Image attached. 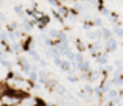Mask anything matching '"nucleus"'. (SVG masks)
I'll use <instances>...</instances> for the list:
<instances>
[{"mask_svg":"<svg viewBox=\"0 0 123 106\" xmlns=\"http://www.w3.org/2000/svg\"><path fill=\"white\" fill-rule=\"evenodd\" d=\"M47 52H48V56H50L51 59H56V58H62V56H61L59 49H58V47H55V45H51L50 49L47 50Z\"/></svg>","mask_w":123,"mask_h":106,"instance_id":"6e6552de","label":"nucleus"},{"mask_svg":"<svg viewBox=\"0 0 123 106\" xmlns=\"http://www.w3.org/2000/svg\"><path fill=\"white\" fill-rule=\"evenodd\" d=\"M5 84L8 86L9 92H16V94L25 95L34 87V83H31L28 78H14V76H8L5 80Z\"/></svg>","mask_w":123,"mask_h":106,"instance_id":"f257e3e1","label":"nucleus"},{"mask_svg":"<svg viewBox=\"0 0 123 106\" xmlns=\"http://www.w3.org/2000/svg\"><path fill=\"white\" fill-rule=\"evenodd\" d=\"M114 67L115 69H122L123 70V59L122 58H117V59L114 61Z\"/></svg>","mask_w":123,"mask_h":106,"instance_id":"cd10ccee","label":"nucleus"},{"mask_svg":"<svg viewBox=\"0 0 123 106\" xmlns=\"http://www.w3.org/2000/svg\"><path fill=\"white\" fill-rule=\"evenodd\" d=\"M2 6H3V0H0V9H2Z\"/></svg>","mask_w":123,"mask_h":106,"instance_id":"e433bc0d","label":"nucleus"},{"mask_svg":"<svg viewBox=\"0 0 123 106\" xmlns=\"http://www.w3.org/2000/svg\"><path fill=\"white\" fill-rule=\"evenodd\" d=\"M22 49H24V45H22L20 42H12L11 45H9V50H11V53H16V55H20L22 53Z\"/></svg>","mask_w":123,"mask_h":106,"instance_id":"9d476101","label":"nucleus"},{"mask_svg":"<svg viewBox=\"0 0 123 106\" xmlns=\"http://www.w3.org/2000/svg\"><path fill=\"white\" fill-rule=\"evenodd\" d=\"M83 30L86 31V33L87 31H92L93 30V22L92 20H84L83 22Z\"/></svg>","mask_w":123,"mask_h":106,"instance_id":"412c9836","label":"nucleus"},{"mask_svg":"<svg viewBox=\"0 0 123 106\" xmlns=\"http://www.w3.org/2000/svg\"><path fill=\"white\" fill-rule=\"evenodd\" d=\"M27 53H28V56L31 58V61H33V62H39V61H41V55L37 53L34 49H30Z\"/></svg>","mask_w":123,"mask_h":106,"instance_id":"2eb2a0df","label":"nucleus"},{"mask_svg":"<svg viewBox=\"0 0 123 106\" xmlns=\"http://www.w3.org/2000/svg\"><path fill=\"white\" fill-rule=\"evenodd\" d=\"M48 78H50V75H48L45 70L39 69V72H37V81H39V84L45 86V84H47V81H48Z\"/></svg>","mask_w":123,"mask_h":106,"instance_id":"423d86ee","label":"nucleus"},{"mask_svg":"<svg viewBox=\"0 0 123 106\" xmlns=\"http://www.w3.org/2000/svg\"><path fill=\"white\" fill-rule=\"evenodd\" d=\"M70 67H72V62H70L69 59H66V58H62V64H61V67H59V69L62 70V72H69V70H70Z\"/></svg>","mask_w":123,"mask_h":106,"instance_id":"6ab92c4d","label":"nucleus"},{"mask_svg":"<svg viewBox=\"0 0 123 106\" xmlns=\"http://www.w3.org/2000/svg\"><path fill=\"white\" fill-rule=\"evenodd\" d=\"M83 91L86 92L87 95H90V97H92V95H93V91H95V87H93L92 83H86V84L83 86Z\"/></svg>","mask_w":123,"mask_h":106,"instance_id":"f3484780","label":"nucleus"},{"mask_svg":"<svg viewBox=\"0 0 123 106\" xmlns=\"http://www.w3.org/2000/svg\"><path fill=\"white\" fill-rule=\"evenodd\" d=\"M78 95H80V97L83 98L84 101H90V100H92V97H90V95H87V94H86V92H84V91H81V92H78Z\"/></svg>","mask_w":123,"mask_h":106,"instance_id":"c85d7f7f","label":"nucleus"},{"mask_svg":"<svg viewBox=\"0 0 123 106\" xmlns=\"http://www.w3.org/2000/svg\"><path fill=\"white\" fill-rule=\"evenodd\" d=\"M58 12H59V16H61L62 19H67V17L70 16V9L67 8V6H64V5H61L59 8H58Z\"/></svg>","mask_w":123,"mask_h":106,"instance_id":"dca6fc26","label":"nucleus"},{"mask_svg":"<svg viewBox=\"0 0 123 106\" xmlns=\"http://www.w3.org/2000/svg\"><path fill=\"white\" fill-rule=\"evenodd\" d=\"M112 86H115V87H122V86H123V75L120 76V78H117V80H112Z\"/></svg>","mask_w":123,"mask_h":106,"instance_id":"bb28decb","label":"nucleus"},{"mask_svg":"<svg viewBox=\"0 0 123 106\" xmlns=\"http://www.w3.org/2000/svg\"><path fill=\"white\" fill-rule=\"evenodd\" d=\"M118 97H120V91L112 87L111 91L106 94V101H112V100H115V98H118Z\"/></svg>","mask_w":123,"mask_h":106,"instance_id":"0eeeda50","label":"nucleus"},{"mask_svg":"<svg viewBox=\"0 0 123 106\" xmlns=\"http://www.w3.org/2000/svg\"><path fill=\"white\" fill-rule=\"evenodd\" d=\"M98 11H100V14L105 16V17H109V14H111V12H109V9L106 8V6H103V5H98Z\"/></svg>","mask_w":123,"mask_h":106,"instance_id":"5701e85b","label":"nucleus"},{"mask_svg":"<svg viewBox=\"0 0 123 106\" xmlns=\"http://www.w3.org/2000/svg\"><path fill=\"white\" fill-rule=\"evenodd\" d=\"M0 22H2V24H3V22H6V16H5V12H3L2 9H0Z\"/></svg>","mask_w":123,"mask_h":106,"instance_id":"72a5a7b5","label":"nucleus"},{"mask_svg":"<svg viewBox=\"0 0 123 106\" xmlns=\"http://www.w3.org/2000/svg\"><path fill=\"white\" fill-rule=\"evenodd\" d=\"M11 64H12V62H11L9 59H3V61H2V66L5 67V69H11Z\"/></svg>","mask_w":123,"mask_h":106,"instance_id":"7c9ffc66","label":"nucleus"},{"mask_svg":"<svg viewBox=\"0 0 123 106\" xmlns=\"http://www.w3.org/2000/svg\"><path fill=\"white\" fill-rule=\"evenodd\" d=\"M55 66L56 67H61V64H62V58H56V59H53Z\"/></svg>","mask_w":123,"mask_h":106,"instance_id":"2f4dec72","label":"nucleus"},{"mask_svg":"<svg viewBox=\"0 0 123 106\" xmlns=\"http://www.w3.org/2000/svg\"><path fill=\"white\" fill-rule=\"evenodd\" d=\"M36 106H47V103H45L44 100H39V101H37V105H36Z\"/></svg>","mask_w":123,"mask_h":106,"instance_id":"c9c22d12","label":"nucleus"},{"mask_svg":"<svg viewBox=\"0 0 123 106\" xmlns=\"http://www.w3.org/2000/svg\"><path fill=\"white\" fill-rule=\"evenodd\" d=\"M3 30V27H2V22H0V31H2Z\"/></svg>","mask_w":123,"mask_h":106,"instance_id":"4c0bfd02","label":"nucleus"},{"mask_svg":"<svg viewBox=\"0 0 123 106\" xmlns=\"http://www.w3.org/2000/svg\"><path fill=\"white\" fill-rule=\"evenodd\" d=\"M90 70L92 69H90V61L89 59H84V62L78 67V72H81V73H89Z\"/></svg>","mask_w":123,"mask_h":106,"instance_id":"f8f14e48","label":"nucleus"},{"mask_svg":"<svg viewBox=\"0 0 123 106\" xmlns=\"http://www.w3.org/2000/svg\"><path fill=\"white\" fill-rule=\"evenodd\" d=\"M12 9H14V12L17 16H20L22 19H25V9H24V6H22V5H14V6H12Z\"/></svg>","mask_w":123,"mask_h":106,"instance_id":"a211bd4d","label":"nucleus"},{"mask_svg":"<svg viewBox=\"0 0 123 106\" xmlns=\"http://www.w3.org/2000/svg\"><path fill=\"white\" fill-rule=\"evenodd\" d=\"M37 101H39V98L33 97V95H30V94H25L24 97L20 98V103L17 106H36Z\"/></svg>","mask_w":123,"mask_h":106,"instance_id":"7ed1b4c3","label":"nucleus"},{"mask_svg":"<svg viewBox=\"0 0 123 106\" xmlns=\"http://www.w3.org/2000/svg\"><path fill=\"white\" fill-rule=\"evenodd\" d=\"M6 52H5V50H0V64H2V61L3 59H6Z\"/></svg>","mask_w":123,"mask_h":106,"instance_id":"473e14b6","label":"nucleus"},{"mask_svg":"<svg viewBox=\"0 0 123 106\" xmlns=\"http://www.w3.org/2000/svg\"><path fill=\"white\" fill-rule=\"evenodd\" d=\"M69 2H75V0H69Z\"/></svg>","mask_w":123,"mask_h":106,"instance_id":"58836bf2","label":"nucleus"},{"mask_svg":"<svg viewBox=\"0 0 123 106\" xmlns=\"http://www.w3.org/2000/svg\"><path fill=\"white\" fill-rule=\"evenodd\" d=\"M109 22H111L112 25H115V24H118V16H117V12H111L109 14Z\"/></svg>","mask_w":123,"mask_h":106,"instance_id":"b1692460","label":"nucleus"},{"mask_svg":"<svg viewBox=\"0 0 123 106\" xmlns=\"http://www.w3.org/2000/svg\"><path fill=\"white\" fill-rule=\"evenodd\" d=\"M112 34L117 36V37H123V27H122L120 24L112 25Z\"/></svg>","mask_w":123,"mask_h":106,"instance_id":"4468645a","label":"nucleus"},{"mask_svg":"<svg viewBox=\"0 0 123 106\" xmlns=\"http://www.w3.org/2000/svg\"><path fill=\"white\" fill-rule=\"evenodd\" d=\"M101 37H103V41H108V39H111V37H114V34H112V28L103 27L101 28Z\"/></svg>","mask_w":123,"mask_h":106,"instance_id":"ddd939ff","label":"nucleus"},{"mask_svg":"<svg viewBox=\"0 0 123 106\" xmlns=\"http://www.w3.org/2000/svg\"><path fill=\"white\" fill-rule=\"evenodd\" d=\"M37 66H41V67H47L48 64H47V61H45V59H41V61H39V64H37Z\"/></svg>","mask_w":123,"mask_h":106,"instance_id":"f704fd0d","label":"nucleus"},{"mask_svg":"<svg viewBox=\"0 0 123 106\" xmlns=\"http://www.w3.org/2000/svg\"><path fill=\"white\" fill-rule=\"evenodd\" d=\"M53 92L58 95V97H66V95L69 94V92H67V87H66V86H62V84H58L56 87H55Z\"/></svg>","mask_w":123,"mask_h":106,"instance_id":"9b49d317","label":"nucleus"},{"mask_svg":"<svg viewBox=\"0 0 123 106\" xmlns=\"http://www.w3.org/2000/svg\"><path fill=\"white\" fill-rule=\"evenodd\" d=\"M8 92H9L8 86L5 84V81H2V83H0V100H2V97H3L5 94H8Z\"/></svg>","mask_w":123,"mask_h":106,"instance_id":"4be33fe9","label":"nucleus"},{"mask_svg":"<svg viewBox=\"0 0 123 106\" xmlns=\"http://www.w3.org/2000/svg\"><path fill=\"white\" fill-rule=\"evenodd\" d=\"M78 76H76V75H69V76H67V81H69V83H72V84H75V83H78Z\"/></svg>","mask_w":123,"mask_h":106,"instance_id":"c756f323","label":"nucleus"},{"mask_svg":"<svg viewBox=\"0 0 123 106\" xmlns=\"http://www.w3.org/2000/svg\"><path fill=\"white\" fill-rule=\"evenodd\" d=\"M97 64H98L101 69H105V67L109 64V53H106V52H100L98 55H97Z\"/></svg>","mask_w":123,"mask_h":106,"instance_id":"39448f33","label":"nucleus"},{"mask_svg":"<svg viewBox=\"0 0 123 106\" xmlns=\"http://www.w3.org/2000/svg\"><path fill=\"white\" fill-rule=\"evenodd\" d=\"M117 49H118L117 39L111 37V39L105 41V52H106V53H114V52H117Z\"/></svg>","mask_w":123,"mask_h":106,"instance_id":"20e7f679","label":"nucleus"},{"mask_svg":"<svg viewBox=\"0 0 123 106\" xmlns=\"http://www.w3.org/2000/svg\"><path fill=\"white\" fill-rule=\"evenodd\" d=\"M92 22H93V27H97V28H103V27H105V25H103V19L101 17H95Z\"/></svg>","mask_w":123,"mask_h":106,"instance_id":"a878e982","label":"nucleus"},{"mask_svg":"<svg viewBox=\"0 0 123 106\" xmlns=\"http://www.w3.org/2000/svg\"><path fill=\"white\" fill-rule=\"evenodd\" d=\"M47 34L50 36V39L53 41V42H58V39H59V34H61V30H55V28H50V30H47Z\"/></svg>","mask_w":123,"mask_h":106,"instance_id":"1a4fd4ad","label":"nucleus"},{"mask_svg":"<svg viewBox=\"0 0 123 106\" xmlns=\"http://www.w3.org/2000/svg\"><path fill=\"white\" fill-rule=\"evenodd\" d=\"M22 97H24V95L16 94V92H8V94H5L2 97L0 103H2V106H17L19 103H20Z\"/></svg>","mask_w":123,"mask_h":106,"instance_id":"f03ea898","label":"nucleus"},{"mask_svg":"<svg viewBox=\"0 0 123 106\" xmlns=\"http://www.w3.org/2000/svg\"><path fill=\"white\" fill-rule=\"evenodd\" d=\"M17 30H20V24H19V22L12 20V22L8 24V31H17Z\"/></svg>","mask_w":123,"mask_h":106,"instance_id":"aec40b11","label":"nucleus"},{"mask_svg":"<svg viewBox=\"0 0 123 106\" xmlns=\"http://www.w3.org/2000/svg\"><path fill=\"white\" fill-rule=\"evenodd\" d=\"M75 56H76V52H75V50L72 49V50H70L69 53L66 55V59H69L70 62H75Z\"/></svg>","mask_w":123,"mask_h":106,"instance_id":"393cba45","label":"nucleus"}]
</instances>
